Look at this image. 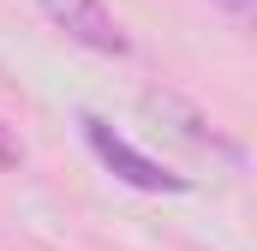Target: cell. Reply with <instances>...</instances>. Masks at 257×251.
Instances as JSON below:
<instances>
[{
	"mask_svg": "<svg viewBox=\"0 0 257 251\" xmlns=\"http://www.w3.org/2000/svg\"><path fill=\"white\" fill-rule=\"evenodd\" d=\"M36 6H42V18L54 30H66L78 48H90L102 60H126L132 54V36H126V24L114 18L108 0H36Z\"/></svg>",
	"mask_w": 257,
	"mask_h": 251,
	"instance_id": "7a4b0ae2",
	"label": "cell"
},
{
	"mask_svg": "<svg viewBox=\"0 0 257 251\" xmlns=\"http://www.w3.org/2000/svg\"><path fill=\"white\" fill-rule=\"evenodd\" d=\"M144 114H156V126H168L174 138H186V144H197V150H209V156L239 162V144H233V138H221V132L203 120L192 102H180V96H168V90H144Z\"/></svg>",
	"mask_w": 257,
	"mask_h": 251,
	"instance_id": "3957f363",
	"label": "cell"
},
{
	"mask_svg": "<svg viewBox=\"0 0 257 251\" xmlns=\"http://www.w3.org/2000/svg\"><path fill=\"white\" fill-rule=\"evenodd\" d=\"M12 168H24V144H18V132L0 120V174H12Z\"/></svg>",
	"mask_w": 257,
	"mask_h": 251,
	"instance_id": "5b68a950",
	"label": "cell"
},
{
	"mask_svg": "<svg viewBox=\"0 0 257 251\" xmlns=\"http://www.w3.org/2000/svg\"><path fill=\"white\" fill-rule=\"evenodd\" d=\"M209 6H215L221 18H233L239 30H251V36H257V0H209Z\"/></svg>",
	"mask_w": 257,
	"mask_h": 251,
	"instance_id": "277c9868",
	"label": "cell"
},
{
	"mask_svg": "<svg viewBox=\"0 0 257 251\" xmlns=\"http://www.w3.org/2000/svg\"><path fill=\"white\" fill-rule=\"evenodd\" d=\"M78 132H84V144H90V156L132 191H150V197H180V191H192L186 174H174L168 162H156V156H144L138 144H132L126 132H114V126L102 120V114H78Z\"/></svg>",
	"mask_w": 257,
	"mask_h": 251,
	"instance_id": "6da1fadb",
	"label": "cell"
}]
</instances>
